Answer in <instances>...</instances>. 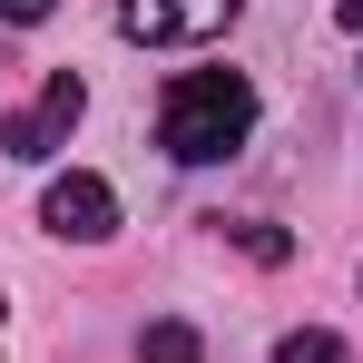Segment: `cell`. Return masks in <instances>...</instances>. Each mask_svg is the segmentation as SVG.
Masks as SVG:
<instances>
[{
    "instance_id": "2",
    "label": "cell",
    "mask_w": 363,
    "mask_h": 363,
    "mask_svg": "<svg viewBox=\"0 0 363 363\" xmlns=\"http://www.w3.org/2000/svg\"><path fill=\"white\" fill-rule=\"evenodd\" d=\"M236 20V0H118V30L138 50H196Z\"/></svg>"
},
{
    "instance_id": "6",
    "label": "cell",
    "mask_w": 363,
    "mask_h": 363,
    "mask_svg": "<svg viewBox=\"0 0 363 363\" xmlns=\"http://www.w3.org/2000/svg\"><path fill=\"white\" fill-rule=\"evenodd\" d=\"M275 363H344V344H334V334H314V324H304V334H285V344H275Z\"/></svg>"
},
{
    "instance_id": "3",
    "label": "cell",
    "mask_w": 363,
    "mask_h": 363,
    "mask_svg": "<svg viewBox=\"0 0 363 363\" xmlns=\"http://www.w3.org/2000/svg\"><path fill=\"white\" fill-rule=\"evenodd\" d=\"M79 108H89V89H79V69H60V79H50V89H40V99H30L20 118L0 128V147L40 167V157H60V147H69V128H79Z\"/></svg>"
},
{
    "instance_id": "8",
    "label": "cell",
    "mask_w": 363,
    "mask_h": 363,
    "mask_svg": "<svg viewBox=\"0 0 363 363\" xmlns=\"http://www.w3.org/2000/svg\"><path fill=\"white\" fill-rule=\"evenodd\" d=\"M50 10H60V0H0V20H20V30H30V20H50Z\"/></svg>"
},
{
    "instance_id": "1",
    "label": "cell",
    "mask_w": 363,
    "mask_h": 363,
    "mask_svg": "<svg viewBox=\"0 0 363 363\" xmlns=\"http://www.w3.org/2000/svg\"><path fill=\"white\" fill-rule=\"evenodd\" d=\"M245 128H255V79H245V69H186L177 89L157 99V147H167L177 167L236 157Z\"/></svg>"
},
{
    "instance_id": "4",
    "label": "cell",
    "mask_w": 363,
    "mask_h": 363,
    "mask_svg": "<svg viewBox=\"0 0 363 363\" xmlns=\"http://www.w3.org/2000/svg\"><path fill=\"white\" fill-rule=\"evenodd\" d=\"M40 216H50V236H79V245H99L108 226H118V196H108V177L69 167V177H50V196H40Z\"/></svg>"
},
{
    "instance_id": "7",
    "label": "cell",
    "mask_w": 363,
    "mask_h": 363,
    "mask_svg": "<svg viewBox=\"0 0 363 363\" xmlns=\"http://www.w3.org/2000/svg\"><path fill=\"white\" fill-rule=\"evenodd\" d=\"M236 245H245V255H255V265H285V255H295V245L275 236V226H255V216H245V226H236Z\"/></svg>"
},
{
    "instance_id": "9",
    "label": "cell",
    "mask_w": 363,
    "mask_h": 363,
    "mask_svg": "<svg viewBox=\"0 0 363 363\" xmlns=\"http://www.w3.org/2000/svg\"><path fill=\"white\" fill-rule=\"evenodd\" d=\"M344 30H363V0H344Z\"/></svg>"
},
{
    "instance_id": "5",
    "label": "cell",
    "mask_w": 363,
    "mask_h": 363,
    "mask_svg": "<svg viewBox=\"0 0 363 363\" xmlns=\"http://www.w3.org/2000/svg\"><path fill=\"white\" fill-rule=\"evenodd\" d=\"M138 363H206V344H196V324L167 314V324H147V334H138Z\"/></svg>"
}]
</instances>
